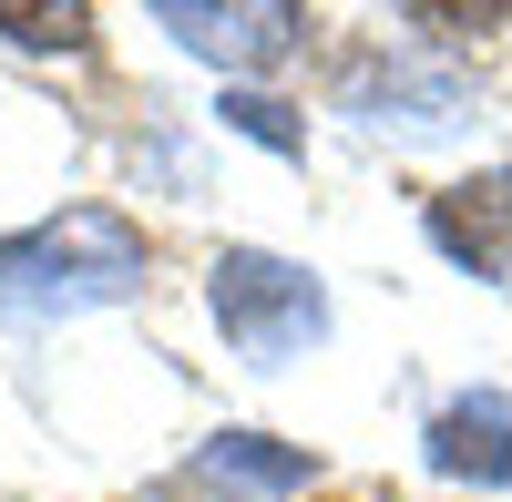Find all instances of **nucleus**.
<instances>
[{
  "mask_svg": "<svg viewBox=\"0 0 512 502\" xmlns=\"http://www.w3.org/2000/svg\"><path fill=\"white\" fill-rule=\"evenodd\" d=\"M216 113L236 123V134H246V144H267V154H297V144H308V123H297V113H287L277 93H246V82H236V93H226Z\"/></svg>",
  "mask_w": 512,
  "mask_h": 502,
  "instance_id": "nucleus-8",
  "label": "nucleus"
},
{
  "mask_svg": "<svg viewBox=\"0 0 512 502\" xmlns=\"http://www.w3.org/2000/svg\"><path fill=\"white\" fill-rule=\"evenodd\" d=\"M205 308H216L226 349L246 369H287V359H308L328 339V287H318V267L277 257V246H226V257L205 267Z\"/></svg>",
  "mask_w": 512,
  "mask_h": 502,
  "instance_id": "nucleus-2",
  "label": "nucleus"
},
{
  "mask_svg": "<svg viewBox=\"0 0 512 502\" xmlns=\"http://www.w3.org/2000/svg\"><path fill=\"white\" fill-rule=\"evenodd\" d=\"M420 462L461 492H512V390H451L420 431Z\"/></svg>",
  "mask_w": 512,
  "mask_h": 502,
  "instance_id": "nucleus-6",
  "label": "nucleus"
},
{
  "mask_svg": "<svg viewBox=\"0 0 512 502\" xmlns=\"http://www.w3.org/2000/svg\"><path fill=\"white\" fill-rule=\"evenodd\" d=\"M154 267L144 226L123 205H62L21 236H0V318H82V308H113L134 298Z\"/></svg>",
  "mask_w": 512,
  "mask_h": 502,
  "instance_id": "nucleus-1",
  "label": "nucleus"
},
{
  "mask_svg": "<svg viewBox=\"0 0 512 502\" xmlns=\"http://www.w3.org/2000/svg\"><path fill=\"white\" fill-rule=\"evenodd\" d=\"M0 41H21V52H82V41H93V11H11V0H0Z\"/></svg>",
  "mask_w": 512,
  "mask_h": 502,
  "instance_id": "nucleus-9",
  "label": "nucleus"
},
{
  "mask_svg": "<svg viewBox=\"0 0 512 502\" xmlns=\"http://www.w3.org/2000/svg\"><path fill=\"white\" fill-rule=\"evenodd\" d=\"M154 31H175L195 62H226V72H267L297 52V31H308V11L297 0H236V11H216V0H164Z\"/></svg>",
  "mask_w": 512,
  "mask_h": 502,
  "instance_id": "nucleus-4",
  "label": "nucleus"
},
{
  "mask_svg": "<svg viewBox=\"0 0 512 502\" xmlns=\"http://www.w3.org/2000/svg\"><path fill=\"white\" fill-rule=\"evenodd\" d=\"M195 482L246 492V502H287V492L318 482V451H297V441H277V431H216V441L195 451Z\"/></svg>",
  "mask_w": 512,
  "mask_h": 502,
  "instance_id": "nucleus-7",
  "label": "nucleus"
},
{
  "mask_svg": "<svg viewBox=\"0 0 512 502\" xmlns=\"http://www.w3.org/2000/svg\"><path fill=\"white\" fill-rule=\"evenodd\" d=\"M338 113H359L369 134H400V144H441L472 123V82L431 52H359L338 72Z\"/></svg>",
  "mask_w": 512,
  "mask_h": 502,
  "instance_id": "nucleus-3",
  "label": "nucleus"
},
{
  "mask_svg": "<svg viewBox=\"0 0 512 502\" xmlns=\"http://www.w3.org/2000/svg\"><path fill=\"white\" fill-rule=\"evenodd\" d=\"M431 246L461 267V277H482V287H512V164H482V175H461L431 195Z\"/></svg>",
  "mask_w": 512,
  "mask_h": 502,
  "instance_id": "nucleus-5",
  "label": "nucleus"
}]
</instances>
